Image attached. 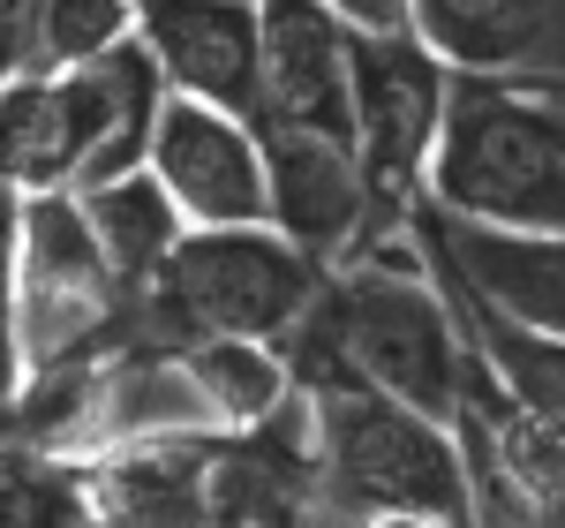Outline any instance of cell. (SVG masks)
<instances>
[{"mask_svg": "<svg viewBox=\"0 0 565 528\" xmlns=\"http://www.w3.org/2000/svg\"><path fill=\"white\" fill-rule=\"evenodd\" d=\"M407 242L430 250L505 332L535 348H565V234H482V226L437 220L423 204L407 220Z\"/></svg>", "mask_w": 565, "mask_h": 528, "instance_id": "ba28073f", "label": "cell"}, {"mask_svg": "<svg viewBox=\"0 0 565 528\" xmlns=\"http://www.w3.org/2000/svg\"><path fill=\"white\" fill-rule=\"evenodd\" d=\"M287 370L309 400V439H317V506L354 528L377 521H437L476 528V476L460 439L377 393L362 370H348L309 325L287 340Z\"/></svg>", "mask_w": 565, "mask_h": 528, "instance_id": "6da1fadb", "label": "cell"}, {"mask_svg": "<svg viewBox=\"0 0 565 528\" xmlns=\"http://www.w3.org/2000/svg\"><path fill=\"white\" fill-rule=\"evenodd\" d=\"M324 264H309L279 226H189L181 250L167 257L159 287L136 303L129 348L121 355H159L174 362L189 340H264L287 348L317 295Z\"/></svg>", "mask_w": 565, "mask_h": 528, "instance_id": "3957f363", "label": "cell"}, {"mask_svg": "<svg viewBox=\"0 0 565 528\" xmlns=\"http://www.w3.org/2000/svg\"><path fill=\"white\" fill-rule=\"evenodd\" d=\"M174 378L189 386L196 415L226 431V439H249L264 431L287 400H295V370L287 355L264 348V340H189L174 355Z\"/></svg>", "mask_w": 565, "mask_h": 528, "instance_id": "5bb4252c", "label": "cell"}, {"mask_svg": "<svg viewBox=\"0 0 565 528\" xmlns=\"http://www.w3.org/2000/svg\"><path fill=\"white\" fill-rule=\"evenodd\" d=\"M264 144V189H271V226L302 250L309 264L340 272L362 257L370 226V189L354 167V144L309 129H257Z\"/></svg>", "mask_w": 565, "mask_h": 528, "instance_id": "8fae6325", "label": "cell"}, {"mask_svg": "<svg viewBox=\"0 0 565 528\" xmlns=\"http://www.w3.org/2000/svg\"><path fill=\"white\" fill-rule=\"evenodd\" d=\"M136 303L90 242L76 197H23V250H15V332H23V378L61 362H98L129 348Z\"/></svg>", "mask_w": 565, "mask_h": 528, "instance_id": "8992f818", "label": "cell"}, {"mask_svg": "<svg viewBox=\"0 0 565 528\" xmlns=\"http://www.w3.org/2000/svg\"><path fill=\"white\" fill-rule=\"evenodd\" d=\"M543 355H558V362H565V348H543Z\"/></svg>", "mask_w": 565, "mask_h": 528, "instance_id": "7402d4cb", "label": "cell"}, {"mask_svg": "<svg viewBox=\"0 0 565 528\" xmlns=\"http://www.w3.org/2000/svg\"><path fill=\"white\" fill-rule=\"evenodd\" d=\"M423 204L482 234H565V114L551 98L452 76Z\"/></svg>", "mask_w": 565, "mask_h": 528, "instance_id": "277c9868", "label": "cell"}, {"mask_svg": "<svg viewBox=\"0 0 565 528\" xmlns=\"http://www.w3.org/2000/svg\"><path fill=\"white\" fill-rule=\"evenodd\" d=\"M143 175L167 189L181 226H271L257 129L234 122V114H218V106H204V98L167 91Z\"/></svg>", "mask_w": 565, "mask_h": 528, "instance_id": "52a82bcc", "label": "cell"}, {"mask_svg": "<svg viewBox=\"0 0 565 528\" xmlns=\"http://www.w3.org/2000/svg\"><path fill=\"white\" fill-rule=\"evenodd\" d=\"M0 528H84V468L0 439Z\"/></svg>", "mask_w": 565, "mask_h": 528, "instance_id": "9a60e30c", "label": "cell"}, {"mask_svg": "<svg viewBox=\"0 0 565 528\" xmlns=\"http://www.w3.org/2000/svg\"><path fill=\"white\" fill-rule=\"evenodd\" d=\"M136 45L151 53L167 91L204 98V106L257 129L264 114L257 0H136Z\"/></svg>", "mask_w": 565, "mask_h": 528, "instance_id": "9c48e42d", "label": "cell"}, {"mask_svg": "<svg viewBox=\"0 0 565 528\" xmlns=\"http://www.w3.org/2000/svg\"><path fill=\"white\" fill-rule=\"evenodd\" d=\"M302 528H354V521H340V514H324V506H309V514H302Z\"/></svg>", "mask_w": 565, "mask_h": 528, "instance_id": "ffe728a7", "label": "cell"}, {"mask_svg": "<svg viewBox=\"0 0 565 528\" xmlns=\"http://www.w3.org/2000/svg\"><path fill=\"white\" fill-rule=\"evenodd\" d=\"M302 325L348 370H362L377 393H392L399 408L430 415L445 431H460L476 325L460 303H445V287L423 272L415 242H392L362 264H340Z\"/></svg>", "mask_w": 565, "mask_h": 528, "instance_id": "7a4b0ae2", "label": "cell"}, {"mask_svg": "<svg viewBox=\"0 0 565 528\" xmlns=\"http://www.w3.org/2000/svg\"><path fill=\"white\" fill-rule=\"evenodd\" d=\"M415 39L452 76L565 98V0H415Z\"/></svg>", "mask_w": 565, "mask_h": 528, "instance_id": "30bf717a", "label": "cell"}, {"mask_svg": "<svg viewBox=\"0 0 565 528\" xmlns=\"http://www.w3.org/2000/svg\"><path fill=\"white\" fill-rule=\"evenodd\" d=\"M377 528H437V521H377Z\"/></svg>", "mask_w": 565, "mask_h": 528, "instance_id": "44dd1931", "label": "cell"}, {"mask_svg": "<svg viewBox=\"0 0 565 528\" xmlns=\"http://www.w3.org/2000/svg\"><path fill=\"white\" fill-rule=\"evenodd\" d=\"M264 114L257 129H309L354 144L348 122V31L317 0H257Z\"/></svg>", "mask_w": 565, "mask_h": 528, "instance_id": "7c38bea8", "label": "cell"}, {"mask_svg": "<svg viewBox=\"0 0 565 528\" xmlns=\"http://www.w3.org/2000/svg\"><path fill=\"white\" fill-rule=\"evenodd\" d=\"M15 250H23V197L0 189V415L23 393V332H15Z\"/></svg>", "mask_w": 565, "mask_h": 528, "instance_id": "e0dca14e", "label": "cell"}, {"mask_svg": "<svg viewBox=\"0 0 565 528\" xmlns=\"http://www.w3.org/2000/svg\"><path fill=\"white\" fill-rule=\"evenodd\" d=\"M445 106H452V68L415 31H399V39H348L354 167H362V189H370L362 257L407 242V220L423 212V181H430Z\"/></svg>", "mask_w": 565, "mask_h": 528, "instance_id": "5b68a950", "label": "cell"}, {"mask_svg": "<svg viewBox=\"0 0 565 528\" xmlns=\"http://www.w3.org/2000/svg\"><path fill=\"white\" fill-rule=\"evenodd\" d=\"M279 528H302V521H279Z\"/></svg>", "mask_w": 565, "mask_h": 528, "instance_id": "cb8c5ba5", "label": "cell"}, {"mask_svg": "<svg viewBox=\"0 0 565 528\" xmlns=\"http://www.w3.org/2000/svg\"><path fill=\"white\" fill-rule=\"evenodd\" d=\"M68 197H76V212H84L90 242H98V257L114 272V287L129 303H143L159 287L167 257L181 250V234H189L181 212L167 204V189L151 175H121V181H98V189H68Z\"/></svg>", "mask_w": 565, "mask_h": 528, "instance_id": "4fadbf2b", "label": "cell"}, {"mask_svg": "<svg viewBox=\"0 0 565 528\" xmlns=\"http://www.w3.org/2000/svg\"><path fill=\"white\" fill-rule=\"evenodd\" d=\"M136 39V0H45V76L90 68Z\"/></svg>", "mask_w": 565, "mask_h": 528, "instance_id": "2e32d148", "label": "cell"}, {"mask_svg": "<svg viewBox=\"0 0 565 528\" xmlns=\"http://www.w3.org/2000/svg\"><path fill=\"white\" fill-rule=\"evenodd\" d=\"M45 76V0H0V84Z\"/></svg>", "mask_w": 565, "mask_h": 528, "instance_id": "ac0fdd59", "label": "cell"}, {"mask_svg": "<svg viewBox=\"0 0 565 528\" xmlns=\"http://www.w3.org/2000/svg\"><path fill=\"white\" fill-rule=\"evenodd\" d=\"M348 39H399L415 31V0H317Z\"/></svg>", "mask_w": 565, "mask_h": 528, "instance_id": "d6986e66", "label": "cell"}, {"mask_svg": "<svg viewBox=\"0 0 565 528\" xmlns=\"http://www.w3.org/2000/svg\"><path fill=\"white\" fill-rule=\"evenodd\" d=\"M551 106H558V114H565V98H551Z\"/></svg>", "mask_w": 565, "mask_h": 528, "instance_id": "603a6c76", "label": "cell"}]
</instances>
